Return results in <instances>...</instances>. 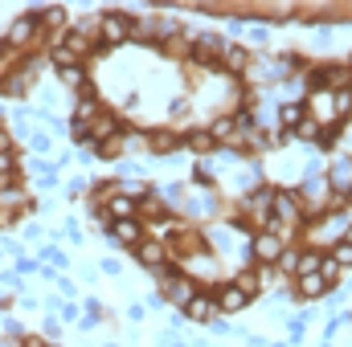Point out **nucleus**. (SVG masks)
Segmentation results:
<instances>
[{
  "label": "nucleus",
  "instance_id": "1",
  "mask_svg": "<svg viewBox=\"0 0 352 347\" xmlns=\"http://www.w3.org/2000/svg\"><path fill=\"white\" fill-rule=\"evenodd\" d=\"M156 278L164 282V302H173V307H180V311L201 294V290L192 286V278H180V274H173V270H156Z\"/></svg>",
  "mask_w": 352,
  "mask_h": 347
},
{
  "label": "nucleus",
  "instance_id": "2",
  "mask_svg": "<svg viewBox=\"0 0 352 347\" xmlns=\"http://www.w3.org/2000/svg\"><path fill=\"white\" fill-rule=\"evenodd\" d=\"M98 29H102V49L107 45H119L135 33V16L127 12H98Z\"/></svg>",
  "mask_w": 352,
  "mask_h": 347
},
{
  "label": "nucleus",
  "instance_id": "3",
  "mask_svg": "<svg viewBox=\"0 0 352 347\" xmlns=\"http://www.w3.org/2000/svg\"><path fill=\"white\" fill-rule=\"evenodd\" d=\"M41 33V21H37V12H21L12 25H8V37H4V45H12V49H25L33 37Z\"/></svg>",
  "mask_w": 352,
  "mask_h": 347
},
{
  "label": "nucleus",
  "instance_id": "4",
  "mask_svg": "<svg viewBox=\"0 0 352 347\" xmlns=\"http://www.w3.org/2000/svg\"><path fill=\"white\" fill-rule=\"evenodd\" d=\"M311 233H316V241H336V246H340L344 233H349V213H340V208L328 213V217L320 221V229H311Z\"/></svg>",
  "mask_w": 352,
  "mask_h": 347
},
{
  "label": "nucleus",
  "instance_id": "5",
  "mask_svg": "<svg viewBox=\"0 0 352 347\" xmlns=\"http://www.w3.org/2000/svg\"><path fill=\"white\" fill-rule=\"evenodd\" d=\"M250 258L254 261H278L283 258V237H274V233H254V241H250Z\"/></svg>",
  "mask_w": 352,
  "mask_h": 347
},
{
  "label": "nucleus",
  "instance_id": "6",
  "mask_svg": "<svg viewBox=\"0 0 352 347\" xmlns=\"http://www.w3.org/2000/svg\"><path fill=\"white\" fill-rule=\"evenodd\" d=\"M111 241L135 250V246L144 241V225H140V217H131V221H115V225H111Z\"/></svg>",
  "mask_w": 352,
  "mask_h": 347
},
{
  "label": "nucleus",
  "instance_id": "7",
  "mask_svg": "<svg viewBox=\"0 0 352 347\" xmlns=\"http://www.w3.org/2000/svg\"><path fill=\"white\" fill-rule=\"evenodd\" d=\"M274 225H291L299 217V196L295 192H274V208H270Z\"/></svg>",
  "mask_w": 352,
  "mask_h": 347
},
{
  "label": "nucleus",
  "instance_id": "8",
  "mask_svg": "<svg viewBox=\"0 0 352 347\" xmlns=\"http://www.w3.org/2000/svg\"><path fill=\"white\" fill-rule=\"evenodd\" d=\"M328 188H332V192H349L352 188V160L349 156L332 160V168H328Z\"/></svg>",
  "mask_w": 352,
  "mask_h": 347
},
{
  "label": "nucleus",
  "instance_id": "9",
  "mask_svg": "<svg viewBox=\"0 0 352 347\" xmlns=\"http://www.w3.org/2000/svg\"><path fill=\"white\" fill-rule=\"evenodd\" d=\"M324 290H328V282H324L320 274H303V278L295 282V294H291V298H303V302H311V298H324Z\"/></svg>",
  "mask_w": 352,
  "mask_h": 347
},
{
  "label": "nucleus",
  "instance_id": "10",
  "mask_svg": "<svg viewBox=\"0 0 352 347\" xmlns=\"http://www.w3.org/2000/svg\"><path fill=\"white\" fill-rule=\"evenodd\" d=\"M213 302H217L221 311H242V307L250 302V294H242L234 282H226V286H217V298H213Z\"/></svg>",
  "mask_w": 352,
  "mask_h": 347
},
{
  "label": "nucleus",
  "instance_id": "11",
  "mask_svg": "<svg viewBox=\"0 0 352 347\" xmlns=\"http://www.w3.org/2000/svg\"><path fill=\"white\" fill-rule=\"evenodd\" d=\"M98 110H102V106H98V102L90 98L87 90H82V94L74 98V119H70V123H78V127H90V123L98 119Z\"/></svg>",
  "mask_w": 352,
  "mask_h": 347
},
{
  "label": "nucleus",
  "instance_id": "12",
  "mask_svg": "<svg viewBox=\"0 0 352 347\" xmlns=\"http://www.w3.org/2000/svg\"><path fill=\"white\" fill-rule=\"evenodd\" d=\"M135 258L156 274V270H164V246H160V241H140V246H135Z\"/></svg>",
  "mask_w": 352,
  "mask_h": 347
},
{
  "label": "nucleus",
  "instance_id": "13",
  "mask_svg": "<svg viewBox=\"0 0 352 347\" xmlns=\"http://www.w3.org/2000/svg\"><path fill=\"white\" fill-rule=\"evenodd\" d=\"M209 139H213V143H238V139H242V131H238V123H234V119H217V123L209 127Z\"/></svg>",
  "mask_w": 352,
  "mask_h": 347
},
{
  "label": "nucleus",
  "instance_id": "14",
  "mask_svg": "<svg viewBox=\"0 0 352 347\" xmlns=\"http://www.w3.org/2000/svg\"><path fill=\"white\" fill-rule=\"evenodd\" d=\"M213 311H217V302H213L209 294H197V298L184 307V315H188V319H197V323H209V319H213Z\"/></svg>",
  "mask_w": 352,
  "mask_h": 347
},
{
  "label": "nucleus",
  "instance_id": "15",
  "mask_svg": "<svg viewBox=\"0 0 352 347\" xmlns=\"http://www.w3.org/2000/svg\"><path fill=\"white\" fill-rule=\"evenodd\" d=\"M324 250H303V254H295V274L303 278V274H320V265H324Z\"/></svg>",
  "mask_w": 352,
  "mask_h": 347
},
{
  "label": "nucleus",
  "instance_id": "16",
  "mask_svg": "<svg viewBox=\"0 0 352 347\" xmlns=\"http://www.w3.org/2000/svg\"><path fill=\"white\" fill-rule=\"evenodd\" d=\"M226 70H230V74H246V70H250L246 45H226Z\"/></svg>",
  "mask_w": 352,
  "mask_h": 347
},
{
  "label": "nucleus",
  "instance_id": "17",
  "mask_svg": "<svg viewBox=\"0 0 352 347\" xmlns=\"http://www.w3.org/2000/svg\"><path fill=\"white\" fill-rule=\"evenodd\" d=\"M278 119H283V131H295V123L307 119V102H283Z\"/></svg>",
  "mask_w": 352,
  "mask_h": 347
},
{
  "label": "nucleus",
  "instance_id": "18",
  "mask_svg": "<svg viewBox=\"0 0 352 347\" xmlns=\"http://www.w3.org/2000/svg\"><path fill=\"white\" fill-rule=\"evenodd\" d=\"M37 21H41L45 29H58V33H66V8H45V12H37Z\"/></svg>",
  "mask_w": 352,
  "mask_h": 347
},
{
  "label": "nucleus",
  "instance_id": "19",
  "mask_svg": "<svg viewBox=\"0 0 352 347\" xmlns=\"http://www.w3.org/2000/svg\"><path fill=\"white\" fill-rule=\"evenodd\" d=\"M307 323H311V315H307V311H299L295 319H287V335H291V344H299V339L307 335Z\"/></svg>",
  "mask_w": 352,
  "mask_h": 347
},
{
  "label": "nucleus",
  "instance_id": "20",
  "mask_svg": "<svg viewBox=\"0 0 352 347\" xmlns=\"http://www.w3.org/2000/svg\"><path fill=\"white\" fill-rule=\"evenodd\" d=\"M58 78H62V86H74V90L87 86V70L82 66H66V70H58Z\"/></svg>",
  "mask_w": 352,
  "mask_h": 347
},
{
  "label": "nucleus",
  "instance_id": "21",
  "mask_svg": "<svg viewBox=\"0 0 352 347\" xmlns=\"http://www.w3.org/2000/svg\"><path fill=\"white\" fill-rule=\"evenodd\" d=\"M50 58H54V66H58V70H66V66H82V62H78V58H74V53H70L62 41L54 45V53H50Z\"/></svg>",
  "mask_w": 352,
  "mask_h": 347
},
{
  "label": "nucleus",
  "instance_id": "22",
  "mask_svg": "<svg viewBox=\"0 0 352 347\" xmlns=\"http://www.w3.org/2000/svg\"><path fill=\"white\" fill-rule=\"evenodd\" d=\"M303 192H307V200H311V204H324V192H328V184H324V180H316V176H307Z\"/></svg>",
  "mask_w": 352,
  "mask_h": 347
},
{
  "label": "nucleus",
  "instance_id": "23",
  "mask_svg": "<svg viewBox=\"0 0 352 347\" xmlns=\"http://www.w3.org/2000/svg\"><path fill=\"white\" fill-rule=\"evenodd\" d=\"M328 258L336 261L340 270H352V246H349V241H340V246H336V250H332Z\"/></svg>",
  "mask_w": 352,
  "mask_h": 347
},
{
  "label": "nucleus",
  "instance_id": "24",
  "mask_svg": "<svg viewBox=\"0 0 352 347\" xmlns=\"http://www.w3.org/2000/svg\"><path fill=\"white\" fill-rule=\"evenodd\" d=\"M184 143H188L192 152H213V139H209V131H192Z\"/></svg>",
  "mask_w": 352,
  "mask_h": 347
},
{
  "label": "nucleus",
  "instance_id": "25",
  "mask_svg": "<svg viewBox=\"0 0 352 347\" xmlns=\"http://www.w3.org/2000/svg\"><path fill=\"white\" fill-rule=\"evenodd\" d=\"M320 278H324L328 286H336V282H340V265H336L332 258H324V265H320Z\"/></svg>",
  "mask_w": 352,
  "mask_h": 347
},
{
  "label": "nucleus",
  "instance_id": "26",
  "mask_svg": "<svg viewBox=\"0 0 352 347\" xmlns=\"http://www.w3.org/2000/svg\"><path fill=\"white\" fill-rule=\"evenodd\" d=\"M176 143H180V139H176V135H160V131H156V135H152V147H156V152H173Z\"/></svg>",
  "mask_w": 352,
  "mask_h": 347
},
{
  "label": "nucleus",
  "instance_id": "27",
  "mask_svg": "<svg viewBox=\"0 0 352 347\" xmlns=\"http://www.w3.org/2000/svg\"><path fill=\"white\" fill-rule=\"evenodd\" d=\"M29 147H33L37 156H45V152H50V135H37V131H33V135H29Z\"/></svg>",
  "mask_w": 352,
  "mask_h": 347
},
{
  "label": "nucleus",
  "instance_id": "28",
  "mask_svg": "<svg viewBox=\"0 0 352 347\" xmlns=\"http://www.w3.org/2000/svg\"><path fill=\"white\" fill-rule=\"evenodd\" d=\"M180 192H184L180 184H168V188H160V196H164L168 204H180Z\"/></svg>",
  "mask_w": 352,
  "mask_h": 347
},
{
  "label": "nucleus",
  "instance_id": "29",
  "mask_svg": "<svg viewBox=\"0 0 352 347\" xmlns=\"http://www.w3.org/2000/svg\"><path fill=\"white\" fill-rule=\"evenodd\" d=\"M41 258L54 261V265H66V254H62V250H54V246H45V250H41Z\"/></svg>",
  "mask_w": 352,
  "mask_h": 347
},
{
  "label": "nucleus",
  "instance_id": "30",
  "mask_svg": "<svg viewBox=\"0 0 352 347\" xmlns=\"http://www.w3.org/2000/svg\"><path fill=\"white\" fill-rule=\"evenodd\" d=\"M33 270H37L33 258H16V274H33Z\"/></svg>",
  "mask_w": 352,
  "mask_h": 347
},
{
  "label": "nucleus",
  "instance_id": "31",
  "mask_svg": "<svg viewBox=\"0 0 352 347\" xmlns=\"http://www.w3.org/2000/svg\"><path fill=\"white\" fill-rule=\"evenodd\" d=\"M62 319L74 323V319H78V307H74V302H62Z\"/></svg>",
  "mask_w": 352,
  "mask_h": 347
},
{
  "label": "nucleus",
  "instance_id": "32",
  "mask_svg": "<svg viewBox=\"0 0 352 347\" xmlns=\"http://www.w3.org/2000/svg\"><path fill=\"white\" fill-rule=\"evenodd\" d=\"M127 319H131V323H140V319H144V307H140V302H131V307H127Z\"/></svg>",
  "mask_w": 352,
  "mask_h": 347
},
{
  "label": "nucleus",
  "instance_id": "33",
  "mask_svg": "<svg viewBox=\"0 0 352 347\" xmlns=\"http://www.w3.org/2000/svg\"><path fill=\"white\" fill-rule=\"evenodd\" d=\"M8 147H12V139H8V135H0V152H8Z\"/></svg>",
  "mask_w": 352,
  "mask_h": 347
},
{
  "label": "nucleus",
  "instance_id": "34",
  "mask_svg": "<svg viewBox=\"0 0 352 347\" xmlns=\"http://www.w3.org/2000/svg\"><path fill=\"white\" fill-rule=\"evenodd\" d=\"M344 241H349V246H352V221H349V233H344Z\"/></svg>",
  "mask_w": 352,
  "mask_h": 347
},
{
  "label": "nucleus",
  "instance_id": "35",
  "mask_svg": "<svg viewBox=\"0 0 352 347\" xmlns=\"http://www.w3.org/2000/svg\"><path fill=\"white\" fill-rule=\"evenodd\" d=\"M344 204H352V188H349V192H344Z\"/></svg>",
  "mask_w": 352,
  "mask_h": 347
},
{
  "label": "nucleus",
  "instance_id": "36",
  "mask_svg": "<svg viewBox=\"0 0 352 347\" xmlns=\"http://www.w3.org/2000/svg\"><path fill=\"white\" fill-rule=\"evenodd\" d=\"M168 347H188V344H180V339H173V344H168Z\"/></svg>",
  "mask_w": 352,
  "mask_h": 347
}]
</instances>
